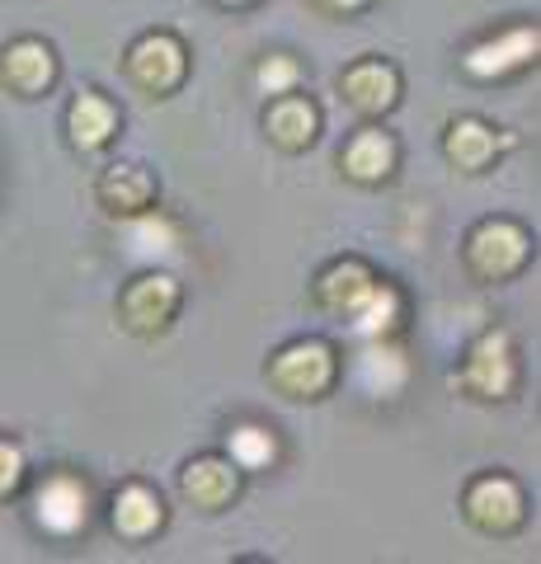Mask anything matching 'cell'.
<instances>
[{
    "label": "cell",
    "instance_id": "obj_12",
    "mask_svg": "<svg viewBox=\"0 0 541 564\" xmlns=\"http://www.w3.org/2000/svg\"><path fill=\"white\" fill-rule=\"evenodd\" d=\"M273 90V85H283V80H292V66L288 62H278V66H264V76H259Z\"/></svg>",
    "mask_w": 541,
    "mask_h": 564
},
{
    "label": "cell",
    "instance_id": "obj_4",
    "mask_svg": "<svg viewBox=\"0 0 541 564\" xmlns=\"http://www.w3.org/2000/svg\"><path fill=\"white\" fill-rule=\"evenodd\" d=\"M391 165V147L381 137H363L354 151H348V170L363 174V180H372V174H387Z\"/></svg>",
    "mask_w": 541,
    "mask_h": 564
},
{
    "label": "cell",
    "instance_id": "obj_5",
    "mask_svg": "<svg viewBox=\"0 0 541 564\" xmlns=\"http://www.w3.org/2000/svg\"><path fill=\"white\" fill-rule=\"evenodd\" d=\"M72 128H76V141H85V147H95V141L109 132V109L95 99H80L76 113H72Z\"/></svg>",
    "mask_w": 541,
    "mask_h": 564
},
{
    "label": "cell",
    "instance_id": "obj_7",
    "mask_svg": "<svg viewBox=\"0 0 541 564\" xmlns=\"http://www.w3.org/2000/svg\"><path fill=\"white\" fill-rule=\"evenodd\" d=\"M348 85H354V99L358 104H368V109H377V104H391V76H387V70H358V76L354 80H348Z\"/></svg>",
    "mask_w": 541,
    "mask_h": 564
},
{
    "label": "cell",
    "instance_id": "obj_8",
    "mask_svg": "<svg viewBox=\"0 0 541 564\" xmlns=\"http://www.w3.org/2000/svg\"><path fill=\"white\" fill-rule=\"evenodd\" d=\"M188 494H198V499H207V503H213V499H221V494H226V485H231V480H226V475H221V466H194V475H188Z\"/></svg>",
    "mask_w": 541,
    "mask_h": 564
},
{
    "label": "cell",
    "instance_id": "obj_11",
    "mask_svg": "<svg viewBox=\"0 0 541 564\" xmlns=\"http://www.w3.org/2000/svg\"><path fill=\"white\" fill-rule=\"evenodd\" d=\"M14 480H20V456H14L10 447H0V494H6Z\"/></svg>",
    "mask_w": 541,
    "mask_h": 564
},
{
    "label": "cell",
    "instance_id": "obj_10",
    "mask_svg": "<svg viewBox=\"0 0 541 564\" xmlns=\"http://www.w3.org/2000/svg\"><path fill=\"white\" fill-rule=\"evenodd\" d=\"M132 240H137V254H170V245H174L165 221H142L132 231Z\"/></svg>",
    "mask_w": 541,
    "mask_h": 564
},
{
    "label": "cell",
    "instance_id": "obj_9",
    "mask_svg": "<svg viewBox=\"0 0 541 564\" xmlns=\"http://www.w3.org/2000/svg\"><path fill=\"white\" fill-rule=\"evenodd\" d=\"M273 128L283 141H302L311 137V109H302V104H288V109H278L273 113Z\"/></svg>",
    "mask_w": 541,
    "mask_h": 564
},
{
    "label": "cell",
    "instance_id": "obj_6",
    "mask_svg": "<svg viewBox=\"0 0 541 564\" xmlns=\"http://www.w3.org/2000/svg\"><path fill=\"white\" fill-rule=\"evenodd\" d=\"M231 452H236V462L240 466H264L269 456H273V437L264 429H240L231 437Z\"/></svg>",
    "mask_w": 541,
    "mask_h": 564
},
{
    "label": "cell",
    "instance_id": "obj_2",
    "mask_svg": "<svg viewBox=\"0 0 541 564\" xmlns=\"http://www.w3.org/2000/svg\"><path fill=\"white\" fill-rule=\"evenodd\" d=\"M113 522L123 527V532H132V536H142V532H151L155 522H161V503L151 499L147 489H128L123 499L113 503Z\"/></svg>",
    "mask_w": 541,
    "mask_h": 564
},
{
    "label": "cell",
    "instance_id": "obj_1",
    "mask_svg": "<svg viewBox=\"0 0 541 564\" xmlns=\"http://www.w3.org/2000/svg\"><path fill=\"white\" fill-rule=\"evenodd\" d=\"M39 522L47 527V532H76V527L85 522V489L76 480H66V475H57V480H47L39 489Z\"/></svg>",
    "mask_w": 541,
    "mask_h": 564
},
{
    "label": "cell",
    "instance_id": "obj_13",
    "mask_svg": "<svg viewBox=\"0 0 541 564\" xmlns=\"http://www.w3.org/2000/svg\"><path fill=\"white\" fill-rule=\"evenodd\" d=\"M329 6H358V0H329Z\"/></svg>",
    "mask_w": 541,
    "mask_h": 564
},
{
    "label": "cell",
    "instance_id": "obj_3",
    "mask_svg": "<svg viewBox=\"0 0 541 564\" xmlns=\"http://www.w3.org/2000/svg\"><path fill=\"white\" fill-rule=\"evenodd\" d=\"M532 47H537V33H518V39L509 47H499V57H495V47H480L476 57H470V70H504V66H518L522 57H532Z\"/></svg>",
    "mask_w": 541,
    "mask_h": 564
}]
</instances>
